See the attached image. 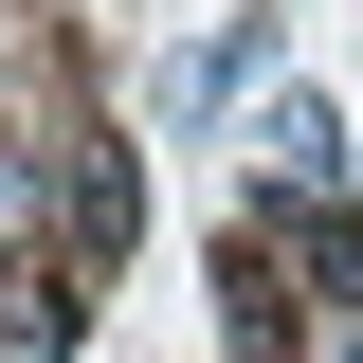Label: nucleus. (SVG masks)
<instances>
[{
  "instance_id": "obj_1",
  "label": "nucleus",
  "mask_w": 363,
  "mask_h": 363,
  "mask_svg": "<svg viewBox=\"0 0 363 363\" xmlns=\"http://www.w3.org/2000/svg\"><path fill=\"white\" fill-rule=\"evenodd\" d=\"M218 309H236V345H255V363H291V327H309V291H291V255H272L255 218H236V255H218Z\"/></svg>"
},
{
  "instance_id": "obj_2",
  "label": "nucleus",
  "mask_w": 363,
  "mask_h": 363,
  "mask_svg": "<svg viewBox=\"0 0 363 363\" xmlns=\"http://www.w3.org/2000/svg\"><path fill=\"white\" fill-rule=\"evenodd\" d=\"M73 272H55V255H0V363H73Z\"/></svg>"
}]
</instances>
